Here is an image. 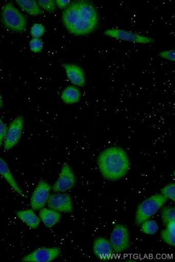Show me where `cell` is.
<instances>
[{
	"mask_svg": "<svg viewBox=\"0 0 175 262\" xmlns=\"http://www.w3.org/2000/svg\"><path fill=\"white\" fill-rule=\"evenodd\" d=\"M63 23L71 34L84 36L90 34L99 23V14L93 4L80 0L71 3L64 11Z\"/></svg>",
	"mask_w": 175,
	"mask_h": 262,
	"instance_id": "6da1fadb",
	"label": "cell"
},
{
	"mask_svg": "<svg viewBox=\"0 0 175 262\" xmlns=\"http://www.w3.org/2000/svg\"><path fill=\"white\" fill-rule=\"evenodd\" d=\"M97 163L103 177L112 181L124 178L130 167L126 151L116 146L107 148L102 151L98 156Z\"/></svg>",
	"mask_w": 175,
	"mask_h": 262,
	"instance_id": "7a4b0ae2",
	"label": "cell"
},
{
	"mask_svg": "<svg viewBox=\"0 0 175 262\" xmlns=\"http://www.w3.org/2000/svg\"><path fill=\"white\" fill-rule=\"evenodd\" d=\"M168 199L162 194H155L142 202L138 206L135 215V224L137 226L150 219L167 202Z\"/></svg>",
	"mask_w": 175,
	"mask_h": 262,
	"instance_id": "3957f363",
	"label": "cell"
},
{
	"mask_svg": "<svg viewBox=\"0 0 175 262\" xmlns=\"http://www.w3.org/2000/svg\"><path fill=\"white\" fill-rule=\"evenodd\" d=\"M2 18L3 23L8 29L17 32H24L27 27V19L12 3L4 7Z\"/></svg>",
	"mask_w": 175,
	"mask_h": 262,
	"instance_id": "277c9868",
	"label": "cell"
},
{
	"mask_svg": "<svg viewBox=\"0 0 175 262\" xmlns=\"http://www.w3.org/2000/svg\"><path fill=\"white\" fill-rule=\"evenodd\" d=\"M109 241L114 253L120 254L125 252L130 246V236L128 227L121 224L115 225Z\"/></svg>",
	"mask_w": 175,
	"mask_h": 262,
	"instance_id": "5b68a950",
	"label": "cell"
},
{
	"mask_svg": "<svg viewBox=\"0 0 175 262\" xmlns=\"http://www.w3.org/2000/svg\"><path fill=\"white\" fill-rule=\"evenodd\" d=\"M24 119L23 116H18L11 123L7 128L4 140V149L9 150L13 148L19 141L23 134Z\"/></svg>",
	"mask_w": 175,
	"mask_h": 262,
	"instance_id": "8992f818",
	"label": "cell"
},
{
	"mask_svg": "<svg viewBox=\"0 0 175 262\" xmlns=\"http://www.w3.org/2000/svg\"><path fill=\"white\" fill-rule=\"evenodd\" d=\"M76 179L71 167L67 163L62 166L59 178L52 187L55 192H65L72 189L75 185Z\"/></svg>",
	"mask_w": 175,
	"mask_h": 262,
	"instance_id": "52a82bcc",
	"label": "cell"
},
{
	"mask_svg": "<svg viewBox=\"0 0 175 262\" xmlns=\"http://www.w3.org/2000/svg\"><path fill=\"white\" fill-rule=\"evenodd\" d=\"M104 34L108 37L117 39L144 43V45H147V43H150L154 41V39L152 38L116 28L106 30L104 31Z\"/></svg>",
	"mask_w": 175,
	"mask_h": 262,
	"instance_id": "ba28073f",
	"label": "cell"
},
{
	"mask_svg": "<svg viewBox=\"0 0 175 262\" xmlns=\"http://www.w3.org/2000/svg\"><path fill=\"white\" fill-rule=\"evenodd\" d=\"M51 186L45 181L41 180L38 183L31 198V206L34 210L43 208L47 203L50 195Z\"/></svg>",
	"mask_w": 175,
	"mask_h": 262,
	"instance_id": "9c48e42d",
	"label": "cell"
},
{
	"mask_svg": "<svg viewBox=\"0 0 175 262\" xmlns=\"http://www.w3.org/2000/svg\"><path fill=\"white\" fill-rule=\"evenodd\" d=\"M49 208L60 213H71L73 206L71 196L61 192L50 195L48 201Z\"/></svg>",
	"mask_w": 175,
	"mask_h": 262,
	"instance_id": "30bf717a",
	"label": "cell"
},
{
	"mask_svg": "<svg viewBox=\"0 0 175 262\" xmlns=\"http://www.w3.org/2000/svg\"><path fill=\"white\" fill-rule=\"evenodd\" d=\"M58 247L42 248L26 255L23 260L27 262H49L56 259L61 254Z\"/></svg>",
	"mask_w": 175,
	"mask_h": 262,
	"instance_id": "8fae6325",
	"label": "cell"
},
{
	"mask_svg": "<svg viewBox=\"0 0 175 262\" xmlns=\"http://www.w3.org/2000/svg\"><path fill=\"white\" fill-rule=\"evenodd\" d=\"M93 249L94 254L101 260L108 261L113 258L114 252L111 244L104 237L95 239Z\"/></svg>",
	"mask_w": 175,
	"mask_h": 262,
	"instance_id": "7c38bea8",
	"label": "cell"
},
{
	"mask_svg": "<svg viewBox=\"0 0 175 262\" xmlns=\"http://www.w3.org/2000/svg\"><path fill=\"white\" fill-rule=\"evenodd\" d=\"M63 67L71 82L79 86H84L86 83L85 73L83 69L77 65L64 64Z\"/></svg>",
	"mask_w": 175,
	"mask_h": 262,
	"instance_id": "4fadbf2b",
	"label": "cell"
},
{
	"mask_svg": "<svg viewBox=\"0 0 175 262\" xmlns=\"http://www.w3.org/2000/svg\"><path fill=\"white\" fill-rule=\"evenodd\" d=\"M0 176L6 180L15 192L20 196H25L23 191L21 190L11 172L7 163L2 157H0Z\"/></svg>",
	"mask_w": 175,
	"mask_h": 262,
	"instance_id": "5bb4252c",
	"label": "cell"
},
{
	"mask_svg": "<svg viewBox=\"0 0 175 262\" xmlns=\"http://www.w3.org/2000/svg\"><path fill=\"white\" fill-rule=\"evenodd\" d=\"M40 220L48 228L55 226L61 220V214L60 212L51 209L42 208L40 212Z\"/></svg>",
	"mask_w": 175,
	"mask_h": 262,
	"instance_id": "9a60e30c",
	"label": "cell"
},
{
	"mask_svg": "<svg viewBox=\"0 0 175 262\" xmlns=\"http://www.w3.org/2000/svg\"><path fill=\"white\" fill-rule=\"evenodd\" d=\"M19 219L32 229H36L40 224V218L32 210L20 211L17 212Z\"/></svg>",
	"mask_w": 175,
	"mask_h": 262,
	"instance_id": "2e32d148",
	"label": "cell"
},
{
	"mask_svg": "<svg viewBox=\"0 0 175 262\" xmlns=\"http://www.w3.org/2000/svg\"><path fill=\"white\" fill-rule=\"evenodd\" d=\"M81 97L80 91L74 86L67 87L62 92L61 98L62 101L66 104H74L78 103Z\"/></svg>",
	"mask_w": 175,
	"mask_h": 262,
	"instance_id": "e0dca14e",
	"label": "cell"
},
{
	"mask_svg": "<svg viewBox=\"0 0 175 262\" xmlns=\"http://www.w3.org/2000/svg\"><path fill=\"white\" fill-rule=\"evenodd\" d=\"M16 3L26 13L32 16L40 15L43 13L37 3L34 0H17Z\"/></svg>",
	"mask_w": 175,
	"mask_h": 262,
	"instance_id": "ac0fdd59",
	"label": "cell"
},
{
	"mask_svg": "<svg viewBox=\"0 0 175 262\" xmlns=\"http://www.w3.org/2000/svg\"><path fill=\"white\" fill-rule=\"evenodd\" d=\"M161 237L164 243L168 245L175 246V221L171 222L166 225V228L161 232Z\"/></svg>",
	"mask_w": 175,
	"mask_h": 262,
	"instance_id": "d6986e66",
	"label": "cell"
},
{
	"mask_svg": "<svg viewBox=\"0 0 175 262\" xmlns=\"http://www.w3.org/2000/svg\"><path fill=\"white\" fill-rule=\"evenodd\" d=\"M140 226L142 232L147 235H154L159 231V224L155 220L149 219L142 223Z\"/></svg>",
	"mask_w": 175,
	"mask_h": 262,
	"instance_id": "ffe728a7",
	"label": "cell"
},
{
	"mask_svg": "<svg viewBox=\"0 0 175 262\" xmlns=\"http://www.w3.org/2000/svg\"><path fill=\"white\" fill-rule=\"evenodd\" d=\"M161 219L165 226L169 223L175 221V209L171 206L162 207L161 209Z\"/></svg>",
	"mask_w": 175,
	"mask_h": 262,
	"instance_id": "44dd1931",
	"label": "cell"
},
{
	"mask_svg": "<svg viewBox=\"0 0 175 262\" xmlns=\"http://www.w3.org/2000/svg\"><path fill=\"white\" fill-rule=\"evenodd\" d=\"M161 194L168 200L175 201V184L174 183H170L161 190Z\"/></svg>",
	"mask_w": 175,
	"mask_h": 262,
	"instance_id": "7402d4cb",
	"label": "cell"
},
{
	"mask_svg": "<svg viewBox=\"0 0 175 262\" xmlns=\"http://www.w3.org/2000/svg\"><path fill=\"white\" fill-rule=\"evenodd\" d=\"M39 7L50 13H53L56 10L55 3L53 0H47V1H37Z\"/></svg>",
	"mask_w": 175,
	"mask_h": 262,
	"instance_id": "603a6c76",
	"label": "cell"
},
{
	"mask_svg": "<svg viewBox=\"0 0 175 262\" xmlns=\"http://www.w3.org/2000/svg\"><path fill=\"white\" fill-rule=\"evenodd\" d=\"M45 32V27L43 25L36 24L31 29V34L34 38H40Z\"/></svg>",
	"mask_w": 175,
	"mask_h": 262,
	"instance_id": "cb8c5ba5",
	"label": "cell"
},
{
	"mask_svg": "<svg viewBox=\"0 0 175 262\" xmlns=\"http://www.w3.org/2000/svg\"><path fill=\"white\" fill-rule=\"evenodd\" d=\"M29 46L32 52L40 53L43 49V42L40 38H34L30 41Z\"/></svg>",
	"mask_w": 175,
	"mask_h": 262,
	"instance_id": "d4e9b609",
	"label": "cell"
},
{
	"mask_svg": "<svg viewBox=\"0 0 175 262\" xmlns=\"http://www.w3.org/2000/svg\"><path fill=\"white\" fill-rule=\"evenodd\" d=\"M175 51L174 50L163 51L160 52L159 56L162 58L166 59L172 61L175 60Z\"/></svg>",
	"mask_w": 175,
	"mask_h": 262,
	"instance_id": "484cf974",
	"label": "cell"
},
{
	"mask_svg": "<svg viewBox=\"0 0 175 262\" xmlns=\"http://www.w3.org/2000/svg\"><path fill=\"white\" fill-rule=\"evenodd\" d=\"M7 128L8 127L3 122L2 118H0V148H1L4 142Z\"/></svg>",
	"mask_w": 175,
	"mask_h": 262,
	"instance_id": "4316f807",
	"label": "cell"
},
{
	"mask_svg": "<svg viewBox=\"0 0 175 262\" xmlns=\"http://www.w3.org/2000/svg\"><path fill=\"white\" fill-rule=\"evenodd\" d=\"M56 4L57 7L60 9L67 8L70 4V1H65V0H57Z\"/></svg>",
	"mask_w": 175,
	"mask_h": 262,
	"instance_id": "83f0119b",
	"label": "cell"
},
{
	"mask_svg": "<svg viewBox=\"0 0 175 262\" xmlns=\"http://www.w3.org/2000/svg\"><path fill=\"white\" fill-rule=\"evenodd\" d=\"M4 105L3 100L1 94H0V107H2Z\"/></svg>",
	"mask_w": 175,
	"mask_h": 262,
	"instance_id": "f1b7e54d",
	"label": "cell"
}]
</instances>
